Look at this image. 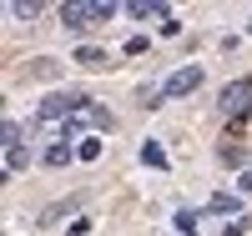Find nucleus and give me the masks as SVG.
Here are the masks:
<instances>
[{
  "label": "nucleus",
  "instance_id": "f257e3e1",
  "mask_svg": "<svg viewBox=\"0 0 252 236\" xmlns=\"http://www.w3.org/2000/svg\"><path fill=\"white\" fill-rule=\"evenodd\" d=\"M111 15H116L111 0H96V5H81V0H71V5H61V26H71V30H91V26H106Z\"/></svg>",
  "mask_w": 252,
  "mask_h": 236
},
{
  "label": "nucleus",
  "instance_id": "f03ea898",
  "mask_svg": "<svg viewBox=\"0 0 252 236\" xmlns=\"http://www.w3.org/2000/svg\"><path fill=\"white\" fill-rule=\"evenodd\" d=\"M252 111V76H237L232 85H222V116H247Z\"/></svg>",
  "mask_w": 252,
  "mask_h": 236
},
{
  "label": "nucleus",
  "instance_id": "7ed1b4c3",
  "mask_svg": "<svg viewBox=\"0 0 252 236\" xmlns=\"http://www.w3.org/2000/svg\"><path fill=\"white\" fill-rule=\"evenodd\" d=\"M71 111H86V96H81V91H56V96L40 101V121H61Z\"/></svg>",
  "mask_w": 252,
  "mask_h": 236
},
{
  "label": "nucleus",
  "instance_id": "20e7f679",
  "mask_svg": "<svg viewBox=\"0 0 252 236\" xmlns=\"http://www.w3.org/2000/svg\"><path fill=\"white\" fill-rule=\"evenodd\" d=\"M197 85H202V66H182V71H172V76H166L161 96H166V101H182V96H192Z\"/></svg>",
  "mask_w": 252,
  "mask_h": 236
},
{
  "label": "nucleus",
  "instance_id": "39448f33",
  "mask_svg": "<svg viewBox=\"0 0 252 236\" xmlns=\"http://www.w3.org/2000/svg\"><path fill=\"white\" fill-rule=\"evenodd\" d=\"M212 211H217V216H242V201L227 196V191H217V196H212Z\"/></svg>",
  "mask_w": 252,
  "mask_h": 236
},
{
  "label": "nucleus",
  "instance_id": "423d86ee",
  "mask_svg": "<svg viewBox=\"0 0 252 236\" xmlns=\"http://www.w3.org/2000/svg\"><path fill=\"white\" fill-rule=\"evenodd\" d=\"M141 161L152 166V171H166V151H161L157 141H141Z\"/></svg>",
  "mask_w": 252,
  "mask_h": 236
},
{
  "label": "nucleus",
  "instance_id": "0eeeda50",
  "mask_svg": "<svg viewBox=\"0 0 252 236\" xmlns=\"http://www.w3.org/2000/svg\"><path fill=\"white\" fill-rule=\"evenodd\" d=\"M76 60H81L86 71H101V66H106V51H96V46H81V51H76Z\"/></svg>",
  "mask_w": 252,
  "mask_h": 236
},
{
  "label": "nucleus",
  "instance_id": "6e6552de",
  "mask_svg": "<svg viewBox=\"0 0 252 236\" xmlns=\"http://www.w3.org/2000/svg\"><path fill=\"white\" fill-rule=\"evenodd\" d=\"M76 206H81V201H56V206H46V211H40V221H46V226H56L61 216H71Z\"/></svg>",
  "mask_w": 252,
  "mask_h": 236
},
{
  "label": "nucleus",
  "instance_id": "1a4fd4ad",
  "mask_svg": "<svg viewBox=\"0 0 252 236\" xmlns=\"http://www.w3.org/2000/svg\"><path fill=\"white\" fill-rule=\"evenodd\" d=\"M217 161H222V166H242V161H247V151H242V146H227V141H222V146H217Z\"/></svg>",
  "mask_w": 252,
  "mask_h": 236
},
{
  "label": "nucleus",
  "instance_id": "9d476101",
  "mask_svg": "<svg viewBox=\"0 0 252 236\" xmlns=\"http://www.w3.org/2000/svg\"><path fill=\"white\" fill-rule=\"evenodd\" d=\"M131 15H136V20H161V15H166V5H157V0H152V5H146V0H136Z\"/></svg>",
  "mask_w": 252,
  "mask_h": 236
},
{
  "label": "nucleus",
  "instance_id": "9b49d317",
  "mask_svg": "<svg viewBox=\"0 0 252 236\" xmlns=\"http://www.w3.org/2000/svg\"><path fill=\"white\" fill-rule=\"evenodd\" d=\"M177 231L182 236H197V211H177Z\"/></svg>",
  "mask_w": 252,
  "mask_h": 236
},
{
  "label": "nucleus",
  "instance_id": "f8f14e48",
  "mask_svg": "<svg viewBox=\"0 0 252 236\" xmlns=\"http://www.w3.org/2000/svg\"><path fill=\"white\" fill-rule=\"evenodd\" d=\"M26 161H31V156H26V151H20V146H10V151H5V171H10V176H15V171H20V166H26Z\"/></svg>",
  "mask_w": 252,
  "mask_h": 236
},
{
  "label": "nucleus",
  "instance_id": "ddd939ff",
  "mask_svg": "<svg viewBox=\"0 0 252 236\" xmlns=\"http://www.w3.org/2000/svg\"><path fill=\"white\" fill-rule=\"evenodd\" d=\"M71 161V146H51V151H46V166H66Z\"/></svg>",
  "mask_w": 252,
  "mask_h": 236
},
{
  "label": "nucleus",
  "instance_id": "4468645a",
  "mask_svg": "<svg viewBox=\"0 0 252 236\" xmlns=\"http://www.w3.org/2000/svg\"><path fill=\"white\" fill-rule=\"evenodd\" d=\"M31 76H40V80H51V76H56V60H35V66H31Z\"/></svg>",
  "mask_w": 252,
  "mask_h": 236
},
{
  "label": "nucleus",
  "instance_id": "2eb2a0df",
  "mask_svg": "<svg viewBox=\"0 0 252 236\" xmlns=\"http://www.w3.org/2000/svg\"><path fill=\"white\" fill-rule=\"evenodd\" d=\"M76 156H81V161H96V156H101V141H81Z\"/></svg>",
  "mask_w": 252,
  "mask_h": 236
},
{
  "label": "nucleus",
  "instance_id": "dca6fc26",
  "mask_svg": "<svg viewBox=\"0 0 252 236\" xmlns=\"http://www.w3.org/2000/svg\"><path fill=\"white\" fill-rule=\"evenodd\" d=\"M10 10H15V15H20V20H31V15H35V10H40V5H35V0H20V5H10Z\"/></svg>",
  "mask_w": 252,
  "mask_h": 236
},
{
  "label": "nucleus",
  "instance_id": "f3484780",
  "mask_svg": "<svg viewBox=\"0 0 252 236\" xmlns=\"http://www.w3.org/2000/svg\"><path fill=\"white\" fill-rule=\"evenodd\" d=\"M222 236H242V226H227V231H222Z\"/></svg>",
  "mask_w": 252,
  "mask_h": 236
}]
</instances>
